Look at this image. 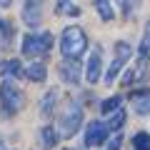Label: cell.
<instances>
[{"instance_id":"cb8c5ba5","label":"cell","mask_w":150,"mask_h":150,"mask_svg":"<svg viewBox=\"0 0 150 150\" xmlns=\"http://www.w3.org/2000/svg\"><path fill=\"white\" fill-rule=\"evenodd\" d=\"M5 25H8V23H5V20H3V18H0V33L5 30Z\"/></svg>"},{"instance_id":"7402d4cb","label":"cell","mask_w":150,"mask_h":150,"mask_svg":"<svg viewBox=\"0 0 150 150\" xmlns=\"http://www.w3.org/2000/svg\"><path fill=\"white\" fill-rule=\"evenodd\" d=\"M145 40L150 43V20H148V25H145Z\"/></svg>"},{"instance_id":"277c9868","label":"cell","mask_w":150,"mask_h":150,"mask_svg":"<svg viewBox=\"0 0 150 150\" xmlns=\"http://www.w3.org/2000/svg\"><path fill=\"white\" fill-rule=\"evenodd\" d=\"M0 100H3V112L5 115H15L23 105H25V95L18 85H13L10 80H5L0 85Z\"/></svg>"},{"instance_id":"d6986e66","label":"cell","mask_w":150,"mask_h":150,"mask_svg":"<svg viewBox=\"0 0 150 150\" xmlns=\"http://www.w3.org/2000/svg\"><path fill=\"white\" fill-rule=\"evenodd\" d=\"M58 13H65V15H80L78 8L70 5V0H58Z\"/></svg>"},{"instance_id":"8992f818","label":"cell","mask_w":150,"mask_h":150,"mask_svg":"<svg viewBox=\"0 0 150 150\" xmlns=\"http://www.w3.org/2000/svg\"><path fill=\"white\" fill-rule=\"evenodd\" d=\"M43 3L45 0H25L23 3V23L28 28H38L43 23Z\"/></svg>"},{"instance_id":"6da1fadb","label":"cell","mask_w":150,"mask_h":150,"mask_svg":"<svg viewBox=\"0 0 150 150\" xmlns=\"http://www.w3.org/2000/svg\"><path fill=\"white\" fill-rule=\"evenodd\" d=\"M88 50V38L80 25H68L60 35V53L68 60H78Z\"/></svg>"},{"instance_id":"603a6c76","label":"cell","mask_w":150,"mask_h":150,"mask_svg":"<svg viewBox=\"0 0 150 150\" xmlns=\"http://www.w3.org/2000/svg\"><path fill=\"white\" fill-rule=\"evenodd\" d=\"M10 3H13V0H0V8H8Z\"/></svg>"},{"instance_id":"30bf717a","label":"cell","mask_w":150,"mask_h":150,"mask_svg":"<svg viewBox=\"0 0 150 150\" xmlns=\"http://www.w3.org/2000/svg\"><path fill=\"white\" fill-rule=\"evenodd\" d=\"M133 110L138 115H150V90L133 93Z\"/></svg>"},{"instance_id":"3957f363","label":"cell","mask_w":150,"mask_h":150,"mask_svg":"<svg viewBox=\"0 0 150 150\" xmlns=\"http://www.w3.org/2000/svg\"><path fill=\"white\" fill-rule=\"evenodd\" d=\"M53 48V33H28L23 38V55L25 58H40Z\"/></svg>"},{"instance_id":"ffe728a7","label":"cell","mask_w":150,"mask_h":150,"mask_svg":"<svg viewBox=\"0 0 150 150\" xmlns=\"http://www.w3.org/2000/svg\"><path fill=\"white\" fill-rule=\"evenodd\" d=\"M135 3H138V0H123V15H125V18H130V15H133Z\"/></svg>"},{"instance_id":"9c48e42d","label":"cell","mask_w":150,"mask_h":150,"mask_svg":"<svg viewBox=\"0 0 150 150\" xmlns=\"http://www.w3.org/2000/svg\"><path fill=\"white\" fill-rule=\"evenodd\" d=\"M58 140H60V133L53 128V125H43V128H40V145H43L45 150L55 148Z\"/></svg>"},{"instance_id":"4fadbf2b","label":"cell","mask_w":150,"mask_h":150,"mask_svg":"<svg viewBox=\"0 0 150 150\" xmlns=\"http://www.w3.org/2000/svg\"><path fill=\"white\" fill-rule=\"evenodd\" d=\"M95 10H98V15H100L103 23L115 20V10H112V3H110V0H95Z\"/></svg>"},{"instance_id":"5b68a950","label":"cell","mask_w":150,"mask_h":150,"mask_svg":"<svg viewBox=\"0 0 150 150\" xmlns=\"http://www.w3.org/2000/svg\"><path fill=\"white\" fill-rule=\"evenodd\" d=\"M108 135H110L108 123H103V120H93V123H88V130H85V148H98V145H103V143L108 140Z\"/></svg>"},{"instance_id":"7a4b0ae2","label":"cell","mask_w":150,"mask_h":150,"mask_svg":"<svg viewBox=\"0 0 150 150\" xmlns=\"http://www.w3.org/2000/svg\"><path fill=\"white\" fill-rule=\"evenodd\" d=\"M80 125H83V108H80V103H68L65 110H63V115H60V120H58L60 138H73V135L80 130Z\"/></svg>"},{"instance_id":"8fae6325","label":"cell","mask_w":150,"mask_h":150,"mask_svg":"<svg viewBox=\"0 0 150 150\" xmlns=\"http://www.w3.org/2000/svg\"><path fill=\"white\" fill-rule=\"evenodd\" d=\"M25 75H28V80H33V83H43L48 78V68H45V63H30Z\"/></svg>"},{"instance_id":"5bb4252c","label":"cell","mask_w":150,"mask_h":150,"mask_svg":"<svg viewBox=\"0 0 150 150\" xmlns=\"http://www.w3.org/2000/svg\"><path fill=\"white\" fill-rule=\"evenodd\" d=\"M120 103H123V98H120V95L105 98V100L100 103V112H103V115H112V112L120 110Z\"/></svg>"},{"instance_id":"ac0fdd59","label":"cell","mask_w":150,"mask_h":150,"mask_svg":"<svg viewBox=\"0 0 150 150\" xmlns=\"http://www.w3.org/2000/svg\"><path fill=\"white\" fill-rule=\"evenodd\" d=\"M133 150H150V135L148 133H135L133 135Z\"/></svg>"},{"instance_id":"7c38bea8","label":"cell","mask_w":150,"mask_h":150,"mask_svg":"<svg viewBox=\"0 0 150 150\" xmlns=\"http://www.w3.org/2000/svg\"><path fill=\"white\" fill-rule=\"evenodd\" d=\"M125 63H128L125 58H118V55H115V60H112V63L108 65V73H105V85H112V83H115V78L120 75V70H123V65H125Z\"/></svg>"},{"instance_id":"484cf974","label":"cell","mask_w":150,"mask_h":150,"mask_svg":"<svg viewBox=\"0 0 150 150\" xmlns=\"http://www.w3.org/2000/svg\"><path fill=\"white\" fill-rule=\"evenodd\" d=\"M65 150H73V148H65Z\"/></svg>"},{"instance_id":"44dd1931","label":"cell","mask_w":150,"mask_h":150,"mask_svg":"<svg viewBox=\"0 0 150 150\" xmlns=\"http://www.w3.org/2000/svg\"><path fill=\"white\" fill-rule=\"evenodd\" d=\"M120 145H123V135H115V138L108 143V150H120Z\"/></svg>"},{"instance_id":"d4e9b609","label":"cell","mask_w":150,"mask_h":150,"mask_svg":"<svg viewBox=\"0 0 150 150\" xmlns=\"http://www.w3.org/2000/svg\"><path fill=\"white\" fill-rule=\"evenodd\" d=\"M0 150H10V148H8V145L3 143V140H0Z\"/></svg>"},{"instance_id":"52a82bcc","label":"cell","mask_w":150,"mask_h":150,"mask_svg":"<svg viewBox=\"0 0 150 150\" xmlns=\"http://www.w3.org/2000/svg\"><path fill=\"white\" fill-rule=\"evenodd\" d=\"M60 78H63V83H68V85H78L80 83V75H83V68L78 60H68L65 58L63 63H60Z\"/></svg>"},{"instance_id":"2e32d148","label":"cell","mask_w":150,"mask_h":150,"mask_svg":"<svg viewBox=\"0 0 150 150\" xmlns=\"http://www.w3.org/2000/svg\"><path fill=\"white\" fill-rule=\"evenodd\" d=\"M55 100H58V90H48L45 98H43V105H40V112L43 115H50L53 108H55Z\"/></svg>"},{"instance_id":"9a60e30c","label":"cell","mask_w":150,"mask_h":150,"mask_svg":"<svg viewBox=\"0 0 150 150\" xmlns=\"http://www.w3.org/2000/svg\"><path fill=\"white\" fill-rule=\"evenodd\" d=\"M0 73L3 75H13V78H18V75L23 73V68H20V60H5V63L0 65Z\"/></svg>"},{"instance_id":"e0dca14e","label":"cell","mask_w":150,"mask_h":150,"mask_svg":"<svg viewBox=\"0 0 150 150\" xmlns=\"http://www.w3.org/2000/svg\"><path fill=\"white\" fill-rule=\"evenodd\" d=\"M125 118H128V115H125V110H123V108H120L118 112H112V115H110V120H108V130H110V133H112V130H120V128L125 125Z\"/></svg>"},{"instance_id":"ba28073f","label":"cell","mask_w":150,"mask_h":150,"mask_svg":"<svg viewBox=\"0 0 150 150\" xmlns=\"http://www.w3.org/2000/svg\"><path fill=\"white\" fill-rule=\"evenodd\" d=\"M103 75V60H100V50H93L90 58H88V68H85V80L90 83H98Z\"/></svg>"}]
</instances>
